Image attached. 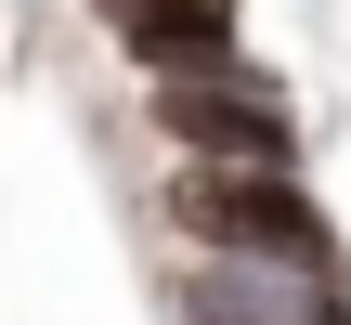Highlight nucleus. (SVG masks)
<instances>
[{"label":"nucleus","mask_w":351,"mask_h":325,"mask_svg":"<svg viewBox=\"0 0 351 325\" xmlns=\"http://www.w3.org/2000/svg\"><path fill=\"white\" fill-rule=\"evenodd\" d=\"M156 221H169L182 248H208V261H300V274H339V287H351V248H339V221L313 208V182H300V169H247V156H169Z\"/></svg>","instance_id":"f257e3e1"},{"label":"nucleus","mask_w":351,"mask_h":325,"mask_svg":"<svg viewBox=\"0 0 351 325\" xmlns=\"http://www.w3.org/2000/svg\"><path fill=\"white\" fill-rule=\"evenodd\" d=\"M143 130L169 156H247V169H300V104L274 65L221 52V65H169L143 78Z\"/></svg>","instance_id":"f03ea898"},{"label":"nucleus","mask_w":351,"mask_h":325,"mask_svg":"<svg viewBox=\"0 0 351 325\" xmlns=\"http://www.w3.org/2000/svg\"><path fill=\"white\" fill-rule=\"evenodd\" d=\"M143 78H169V65H221L234 39H247V0H78Z\"/></svg>","instance_id":"7ed1b4c3"}]
</instances>
